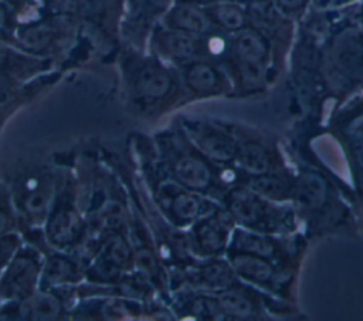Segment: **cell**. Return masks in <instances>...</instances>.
Returning <instances> with one entry per match:
<instances>
[{"mask_svg":"<svg viewBox=\"0 0 363 321\" xmlns=\"http://www.w3.org/2000/svg\"><path fill=\"white\" fill-rule=\"evenodd\" d=\"M121 70L128 102L143 116L163 114L186 99L179 71L153 54L126 48Z\"/></svg>","mask_w":363,"mask_h":321,"instance_id":"cell-1","label":"cell"},{"mask_svg":"<svg viewBox=\"0 0 363 321\" xmlns=\"http://www.w3.org/2000/svg\"><path fill=\"white\" fill-rule=\"evenodd\" d=\"M142 142L140 169L153 203L166 222L174 229L191 226L199 217L211 212L201 195L194 193L176 182L162 166L153 139Z\"/></svg>","mask_w":363,"mask_h":321,"instance_id":"cell-2","label":"cell"},{"mask_svg":"<svg viewBox=\"0 0 363 321\" xmlns=\"http://www.w3.org/2000/svg\"><path fill=\"white\" fill-rule=\"evenodd\" d=\"M153 143L162 166L182 186L201 196L214 187L211 162L193 146L179 125L156 134Z\"/></svg>","mask_w":363,"mask_h":321,"instance_id":"cell-3","label":"cell"},{"mask_svg":"<svg viewBox=\"0 0 363 321\" xmlns=\"http://www.w3.org/2000/svg\"><path fill=\"white\" fill-rule=\"evenodd\" d=\"M43 233L50 249L71 254L81 250L88 237V223L78 202L77 182L69 173L60 178Z\"/></svg>","mask_w":363,"mask_h":321,"instance_id":"cell-4","label":"cell"},{"mask_svg":"<svg viewBox=\"0 0 363 321\" xmlns=\"http://www.w3.org/2000/svg\"><path fill=\"white\" fill-rule=\"evenodd\" d=\"M60 178L52 169H37L23 173L11 189L18 219L33 227L44 226L54 202Z\"/></svg>","mask_w":363,"mask_h":321,"instance_id":"cell-5","label":"cell"},{"mask_svg":"<svg viewBox=\"0 0 363 321\" xmlns=\"http://www.w3.org/2000/svg\"><path fill=\"white\" fill-rule=\"evenodd\" d=\"M77 23L78 18L71 13L45 16L38 21L17 26L13 44L30 55L50 58L67 44Z\"/></svg>","mask_w":363,"mask_h":321,"instance_id":"cell-6","label":"cell"},{"mask_svg":"<svg viewBox=\"0 0 363 321\" xmlns=\"http://www.w3.org/2000/svg\"><path fill=\"white\" fill-rule=\"evenodd\" d=\"M269 55L271 50L267 37L252 27L234 33L230 41V64L244 88H257L264 82Z\"/></svg>","mask_w":363,"mask_h":321,"instance_id":"cell-7","label":"cell"},{"mask_svg":"<svg viewBox=\"0 0 363 321\" xmlns=\"http://www.w3.org/2000/svg\"><path fill=\"white\" fill-rule=\"evenodd\" d=\"M43 257L31 244H21L0 274V307L17 303L40 288Z\"/></svg>","mask_w":363,"mask_h":321,"instance_id":"cell-8","label":"cell"},{"mask_svg":"<svg viewBox=\"0 0 363 321\" xmlns=\"http://www.w3.org/2000/svg\"><path fill=\"white\" fill-rule=\"evenodd\" d=\"M176 0H125V17L121 36L128 48L143 51L155 26H157Z\"/></svg>","mask_w":363,"mask_h":321,"instance_id":"cell-9","label":"cell"},{"mask_svg":"<svg viewBox=\"0 0 363 321\" xmlns=\"http://www.w3.org/2000/svg\"><path fill=\"white\" fill-rule=\"evenodd\" d=\"M150 54L177 68L197 58H206L204 36L167 28L160 23L149 36Z\"/></svg>","mask_w":363,"mask_h":321,"instance_id":"cell-10","label":"cell"},{"mask_svg":"<svg viewBox=\"0 0 363 321\" xmlns=\"http://www.w3.org/2000/svg\"><path fill=\"white\" fill-rule=\"evenodd\" d=\"M234 219L227 210H211L199 217L187 232L193 256L210 259L221 254L228 244Z\"/></svg>","mask_w":363,"mask_h":321,"instance_id":"cell-11","label":"cell"},{"mask_svg":"<svg viewBox=\"0 0 363 321\" xmlns=\"http://www.w3.org/2000/svg\"><path fill=\"white\" fill-rule=\"evenodd\" d=\"M179 126L193 146L210 162L227 163L235 159L238 143L224 129L213 124L194 119H182Z\"/></svg>","mask_w":363,"mask_h":321,"instance_id":"cell-12","label":"cell"},{"mask_svg":"<svg viewBox=\"0 0 363 321\" xmlns=\"http://www.w3.org/2000/svg\"><path fill=\"white\" fill-rule=\"evenodd\" d=\"M125 0H65V11L106 36L109 41L121 37V17Z\"/></svg>","mask_w":363,"mask_h":321,"instance_id":"cell-13","label":"cell"},{"mask_svg":"<svg viewBox=\"0 0 363 321\" xmlns=\"http://www.w3.org/2000/svg\"><path fill=\"white\" fill-rule=\"evenodd\" d=\"M69 307L58 290L38 288L31 295L0 307V317L9 320H62L68 315Z\"/></svg>","mask_w":363,"mask_h":321,"instance_id":"cell-14","label":"cell"},{"mask_svg":"<svg viewBox=\"0 0 363 321\" xmlns=\"http://www.w3.org/2000/svg\"><path fill=\"white\" fill-rule=\"evenodd\" d=\"M174 268L176 273H172V276L176 277V283L180 285L182 283H187L193 288L218 293L234 284L235 273L231 264L216 257Z\"/></svg>","mask_w":363,"mask_h":321,"instance_id":"cell-15","label":"cell"},{"mask_svg":"<svg viewBox=\"0 0 363 321\" xmlns=\"http://www.w3.org/2000/svg\"><path fill=\"white\" fill-rule=\"evenodd\" d=\"M179 74L186 99L220 95L228 89L224 72L207 58H197L179 67Z\"/></svg>","mask_w":363,"mask_h":321,"instance_id":"cell-16","label":"cell"},{"mask_svg":"<svg viewBox=\"0 0 363 321\" xmlns=\"http://www.w3.org/2000/svg\"><path fill=\"white\" fill-rule=\"evenodd\" d=\"M329 68L337 78H363V34L349 28L339 33L330 44Z\"/></svg>","mask_w":363,"mask_h":321,"instance_id":"cell-17","label":"cell"},{"mask_svg":"<svg viewBox=\"0 0 363 321\" xmlns=\"http://www.w3.org/2000/svg\"><path fill=\"white\" fill-rule=\"evenodd\" d=\"M85 280L84 266L71 253L52 250L43 260L40 288L61 290Z\"/></svg>","mask_w":363,"mask_h":321,"instance_id":"cell-18","label":"cell"},{"mask_svg":"<svg viewBox=\"0 0 363 321\" xmlns=\"http://www.w3.org/2000/svg\"><path fill=\"white\" fill-rule=\"evenodd\" d=\"M160 24L167 28L194 36H206L214 30V26L208 18L204 6L187 1H174V4L163 16Z\"/></svg>","mask_w":363,"mask_h":321,"instance_id":"cell-19","label":"cell"},{"mask_svg":"<svg viewBox=\"0 0 363 321\" xmlns=\"http://www.w3.org/2000/svg\"><path fill=\"white\" fill-rule=\"evenodd\" d=\"M225 210L234 222L245 227H257L267 217V206L261 196L247 187H234L225 195Z\"/></svg>","mask_w":363,"mask_h":321,"instance_id":"cell-20","label":"cell"},{"mask_svg":"<svg viewBox=\"0 0 363 321\" xmlns=\"http://www.w3.org/2000/svg\"><path fill=\"white\" fill-rule=\"evenodd\" d=\"M51 64L50 58H41L30 55L18 48H11L6 41L0 40V74L10 80L28 78Z\"/></svg>","mask_w":363,"mask_h":321,"instance_id":"cell-21","label":"cell"},{"mask_svg":"<svg viewBox=\"0 0 363 321\" xmlns=\"http://www.w3.org/2000/svg\"><path fill=\"white\" fill-rule=\"evenodd\" d=\"M245 11L251 27L265 37L267 34H278L285 30L284 13L274 0H250Z\"/></svg>","mask_w":363,"mask_h":321,"instance_id":"cell-22","label":"cell"},{"mask_svg":"<svg viewBox=\"0 0 363 321\" xmlns=\"http://www.w3.org/2000/svg\"><path fill=\"white\" fill-rule=\"evenodd\" d=\"M213 26L227 33H237L247 27L248 17L245 9L230 0H217L204 6Z\"/></svg>","mask_w":363,"mask_h":321,"instance_id":"cell-23","label":"cell"},{"mask_svg":"<svg viewBox=\"0 0 363 321\" xmlns=\"http://www.w3.org/2000/svg\"><path fill=\"white\" fill-rule=\"evenodd\" d=\"M230 264L235 276L245 281L255 284H267L272 280L274 270L264 257L233 251L230 256Z\"/></svg>","mask_w":363,"mask_h":321,"instance_id":"cell-24","label":"cell"},{"mask_svg":"<svg viewBox=\"0 0 363 321\" xmlns=\"http://www.w3.org/2000/svg\"><path fill=\"white\" fill-rule=\"evenodd\" d=\"M216 301L223 317L230 318H248L254 315L255 305L251 297L234 284L216 294Z\"/></svg>","mask_w":363,"mask_h":321,"instance_id":"cell-25","label":"cell"},{"mask_svg":"<svg viewBox=\"0 0 363 321\" xmlns=\"http://www.w3.org/2000/svg\"><path fill=\"white\" fill-rule=\"evenodd\" d=\"M326 183L313 173H305L295 185L294 193L296 202L305 209H318L326 199Z\"/></svg>","mask_w":363,"mask_h":321,"instance_id":"cell-26","label":"cell"},{"mask_svg":"<svg viewBox=\"0 0 363 321\" xmlns=\"http://www.w3.org/2000/svg\"><path fill=\"white\" fill-rule=\"evenodd\" d=\"M235 160L242 170L254 176L267 173L269 168V158L267 151L259 143L252 141L238 143Z\"/></svg>","mask_w":363,"mask_h":321,"instance_id":"cell-27","label":"cell"},{"mask_svg":"<svg viewBox=\"0 0 363 321\" xmlns=\"http://www.w3.org/2000/svg\"><path fill=\"white\" fill-rule=\"evenodd\" d=\"M231 251L247 253L259 257H271L275 251L274 243L259 234L247 232V230H235L231 237Z\"/></svg>","mask_w":363,"mask_h":321,"instance_id":"cell-28","label":"cell"},{"mask_svg":"<svg viewBox=\"0 0 363 321\" xmlns=\"http://www.w3.org/2000/svg\"><path fill=\"white\" fill-rule=\"evenodd\" d=\"M250 189L259 196L269 199H284L291 193V185L288 180L279 176H269L265 173L255 176L251 182Z\"/></svg>","mask_w":363,"mask_h":321,"instance_id":"cell-29","label":"cell"},{"mask_svg":"<svg viewBox=\"0 0 363 321\" xmlns=\"http://www.w3.org/2000/svg\"><path fill=\"white\" fill-rule=\"evenodd\" d=\"M18 223V214L14 206L11 189L0 179V234L14 232Z\"/></svg>","mask_w":363,"mask_h":321,"instance_id":"cell-30","label":"cell"},{"mask_svg":"<svg viewBox=\"0 0 363 321\" xmlns=\"http://www.w3.org/2000/svg\"><path fill=\"white\" fill-rule=\"evenodd\" d=\"M21 236L14 230L0 234V274L11 261L17 250L21 247Z\"/></svg>","mask_w":363,"mask_h":321,"instance_id":"cell-31","label":"cell"},{"mask_svg":"<svg viewBox=\"0 0 363 321\" xmlns=\"http://www.w3.org/2000/svg\"><path fill=\"white\" fill-rule=\"evenodd\" d=\"M17 28L14 11L10 10V4L0 0V40L13 43L14 31Z\"/></svg>","mask_w":363,"mask_h":321,"instance_id":"cell-32","label":"cell"},{"mask_svg":"<svg viewBox=\"0 0 363 321\" xmlns=\"http://www.w3.org/2000/svg\"><path fill=\"white\" fill-rule=\"evenodd\" d=\"M311 0H274L277 7L284 14H295L302 11Z\"/></svg>","mask_w":363,"mask_h":321,"instance_id":"cell-33","label":"cell"},{"mask_svg":"<svg viewBox=\"0 0 363 321\" xmlns=\"http://www.w3.org/2000/svg\"><path fill=\"white\" fill-rule=\"evenodd\" d=\"M176 1H187V3H193V4H199V6H207L217 0H176Z\"/></svg>","mask_w":363,"mask_h":321,"instance_id":"cell-34","label":"cell"},{"mask_svg":"<svg viewBox=\"0 0 363 321\" xmlns=\"http://www.w3.org/2000/svg\"><path fill=\"white\" fill-rule=\"evenodd\" d=\"M4 3H7V4H10V6H16V4H18L21 0H3Z\"/></svg>","mask_w":363,"mask_h":321,"instance_id":"cell-35","label":"cell"}]
</instances>
